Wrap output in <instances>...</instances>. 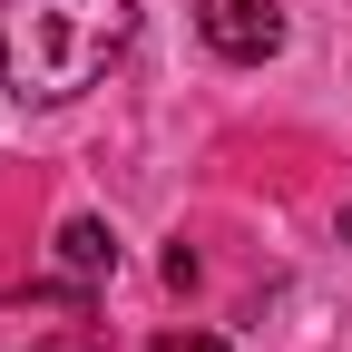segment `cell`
I'll return each instance as SVG.
<instances>
[{
  "mask_svg": "<svg viewBox=\"0 0 352 352\" xmlns=\"http://www.w3.org/2000/svg\"><path fill=\"white\" fill-rule=\"evenodd\" d=\"M157 352H226L215 333H157Z\"/></svg>",
  "mask_w": 352,
  "mask_h": 352,
  "instance_id": "277c9868",
  "label": "cell"
},
{
  "mask_svg": "<svg viewBox=\"0 0 352 352\" xmlns=\"http://www.w3.org/2000/svg\"><path fill=\"white\" fill-rule=\"evenodd\" d=\"M196 30H206L226 59H245V69L284 50V10H274V0H196Z\"/></svg>",
  "mask_w": 352,
  "mask_h": 352,
  "instance_id": "7a4b0ae2",
  "label": "cell"
},
{
  "mask_svg": "<svg viewBox=\"0 0 352 352\" xmlns=\"http://www.w3.org/2000/svg\"><path fill=\"white\" fill-rule=\"evenodd\" d=\"M59 254H69V274H88V284L118 274V235L98 226V215H69V226H59Z\"/></svg>",
  "mask_w": 352,
  "mask_h": 352,
  "instance_id": "3957f363",
  "label": "cell"
},
{
  "mask_svg": "<svg viewBox=\"0 0 352 352\" xmlns=\"http://www.w3.org/2000/svg\"><path fill=\"white\" fill-rule=\"evenodd\" d=\"M342 245H352V215H342Z\"/></svg>",
  "mask_w": 352,
  "mask_h": 352,
  "instance_id": "5b68a950",
  "label": "cell"
},
{
  "mask_svg": "<svg viewBox=\"0 0 352 352\" xmlns=\"http://www.w3.org/2000/svg\"><path fill=\"white\" fill-rule=\"evenodd\" d=\"M127 30H138L127 0H0V69L20 98L59 108L127 50Z\"/></svg>",
  "mask_w": 352,
  "mask_h": 352,
  "instance_id": "6da1fadb",
  "label": "cell"
}]
</instances>
